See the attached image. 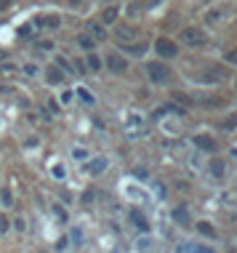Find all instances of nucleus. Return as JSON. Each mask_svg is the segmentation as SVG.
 <instances>
[{"instance_id":"1","label":"nucleus","mask_w":237,"mask_h":253,"mask_svg":"<svg viewBox=\"0 0 237 253\" xmlns=\"http://www.w3.org/2000/svg\"><path fill=\"white\" fill-rule=\"evenodd\" d=\"M147 75H150V80H152V83L165 85L168 80H171V67L160 64V61H152V64H147Z\"/></svg>"},{"instance_id":"2","label":"nucleus","mask_w":237,"mask_h":253,"mask_svg":"<svg viewBox=\"0 0 237 253\" xmlns=\"http://www.w3.org/2000/svg\"><path fill=\"white\" fill-rule=\"evenodd\" d=\"M181 43L184 45H192V48H198V45H205V32L198 30V27H187V30H181Z\"/></svg>"},{"instance_id":"3","label":"nucleus","mask_w":237,"mask_h":253,"mask_svg":"<svg viewBox=\"0 0 237 253\" xmlns=\"http://www.w3.org/2000/svg\"><path fill=\"white\" fill-rule=\"evenodd\" d=\"M155 51H158L162 59H176V56H179V48H176V43H171L168 38H160L158 43H155Z\"/></svg>"},{"instance_id":"4","label":"nucleus","mask_w":237,"mask_h":253,"mask_svg":"<svg viewBox=\"0 0 237 253\" xmlns=\"http://www.w3.org/2000/svg\"><path fill=\"white\" fill-rule=\"evenodd\" d=\"M107 166H110V160H107L104 155H99V157H91V160L85 163V173H91V176H101L107 170Z\"/></svg>"},{"instance_id":"5","label":"nucleus","mask_w":237,"mask_h":253,"mask_svg":"<svg viewBox=\"0 0 237 253\" xmlns=\"http://www.w3.org/2000/svg\"><path fill=\"white\" fill-rule=\"evenodd\" d=\"M224 80V70L221 67H208L200 72V83H221Z\"/></svg>"},{"instance_id":"6","label":"nucleus","mask_w":237,"mask_h":253,"mask_svg":"<svg viewBox=\"0 0 237 253\" xmlns=\"http://www.w3.org/2000/svg\"><path fill=\"white\" fill-rule=\"evenodd\" d=\"M107 67H110V72H115V75H123L128 70V61L120 56V53H110V56H107Z\"/></svg>"},{"instance_id":"7","label":"nucleus","mask_w":237,"mask_h":253,"mask_svg":"<svg viewBox=\"0 0 237 253\" xmlns=\"http://www.w3.org/2000/svg\"><path fill=\"white\" fill-rule=\"evenodd\" d=\"M192 141H195V147H198L200 152H213V149H216V139H213V136H208V133H198Z\"/></svg>"},{"instance_id":"8","label":"nucleus","mask_w":237,"mask_h":253,"mask_svg":"<svg viewBox=\"0 0 237 253\" xmlns=\"http://www.w3.org/2000/svg\"><path fill=\"white\" fill-rule=\"evenodd\" d=\"M173 221L176 224H181V227H189V224H192V216H189V211L184 208V205H179V208H173Z\"/></svg>"},{"instance_id":"9","label":"nucleus","mask_w":237,"mask_h":253,"mask_svg":"<svg viewBox=\"0 0 237 253\" xmlns=\"http://www.w3.org/2000/svg\"><path fill=\"white\" fill-rule=\"evenodd\" d=\"M198 235L208 237V240H216V237H219V232H216V227H213L211 221H198Z\"/></svg>"},{"instance_id":"10","label":"nucleus","mask_w":237,"mask_h":253,"mask_svg":"<svg viewBox=\"0 0 237 253\" xmlns=\"http://www.w3.org/2000/svg\"><path fill=\"white\" fill-rule=\"evenodd\" d=\"M208 170H211L213 179H224V173H227V163H224V160H211V163H208Z\"/></svg>"},{"instance_id":"11","label":"nucleus","mask_w":237,"mask_h":253,"mask_svg":"<svg viewBox=\"0 0 237 253\" xmlns=\"http://www.w3.org/2000/svg\"><path fill=\"white\" fill-rule=\"evenodd\" d=\"M131 224H136V229H141V232H150V221H147L144 213L136 211V208L131 211Z\"/></svg>"},{"instance_id":"12","label":"nucleus","mask_w":237,"mask_h":253,"mask_svg":"<svg viewBox=\"0 0 237 253\" xmlns=\"http://www.w3.org/2000/svg\"><path fill=\"white\" fill-rule=\"evenodd\" d=\"M45 80H48L51 85H59L64 80V72L59 70V67H48V70H45Z\"/></svg>"},{"instance_id":"13","label":"nucleus","mask_w":237,"mask_h":253,"mask_svg":"<svg viewBox=\"0 0 237 253\" xmlns=\"http://www.w3.org/2000/svg\"><path fill=\"white\" fill-rule=\"evenodd\" d=\"M88 32H91L96 40H107V32H104V24L99 22H88Z\"/></svg>"},{"instance_id":"14","label":"nucleus","mask_w":237,"mask_h":253,"mask_svg":"<svg viewBox=\"0 0 237 253\" xmlns=\"http://www.w3.org/2000/svg\"><path fill=\"white\" fill-rule=\"evenodd\" d=\"M136 38V30L133 27H120L118 30V40H123V43H128V40H133Z\"/></svg>"},{"instance_id":"15","label":"nucleus","mask_w":237,"mask_h":253,"mask_svg":"<svg viewBox=\"0 0 237 253\" xmlns=\"http://www.w3.org/2000/svg\"><path fill=\"white\" fill-rule=\"evenodd\" d=\"M115 19H118V8H115V5H112V8H104V11H101V22H104V24H112Z\"/></svg>"},{"instance_id":"16","label":"nucleus","mask_w":237,"mask_h":253,"mask_svg":"<svg viewBox=\"0 0 237 253\" xmlns=\"http://www.w3.org/2000/svg\"><path fill=\"white\" fill-rule=\"evenodd\" d=\"M85 61H88V67H91L93 72H96L99 67H101V59L96 56V53H88V56H85Z\"/></svg>"},{"instance_id":"17","label":"nucleus","mask_w":237,"mask_h":253,"mask_svg":"<svg viewBox=\"0 0 237 253\" xmlns=\"http://www.w3.org/2000/svg\"><path fill=\"white\" fill-rule=\"evenodd\" d=\"M80 45H83L85 51H91V53H93V40L88 38V35H80Z\"/></svg>"},{"instance_id":"18","label":"nucleus","mask_w":237,"mask_h":253,"mask_svg":"<svg viewBox=\"0 0 237 253\" xmlns=\"http://www.w3.org/2000/svg\"><path fill=\"white\" fill-rule=\"evenodd\" d=\"M78 96H80V99H83V101H85V104H93V93H88V91H85V88H80V91H78Z\"/></svg>"},{"instance_id":"19","label":"nucleus","mask_w":237,"mask_h":253,"mask_svg":"<svg viewBox=\"0 0 237 253\" xmlns=\"http://www.w3.org/2000/svg\"><path fill=\"white\" fill-rule=\"evenodd\" d=\"M235 126H237V115H229V118L224 120V128H227V131H232Z\"/></svg>"},{"instance_id":"20","label":"nucleus","mask_w":237,"mask_h":253,"mask_svg":"<svg viewBox=\"0 0 237 253\" xmlns=\"http://www.w3.org/2000/svg\"><path fill=\"white\" fill-rule=\"evenodd\" d=\"M208 22H211V24L221 22V11H211V13H208Z\"/></svg>"},{"instance_id":"21","label":"nucleus","mask_w":237,"mask_h":253,"mask_svg":"<svg viewBox=\"0 0 237 253\" xmlns=\"http://www.w3.org/2000/svg\"><path fill=\"white\" fill-rule=\"evenodd\" d=\"M8 227H11V224H8V218H5L3 213H0V232H8Z\"/></svg>"},{"instance_id":"22","label":"nucleus","mask_w":237,"mask_h":253,"mask_svg":"<svg viewBox=\"0 0 237 253\" xmlns=\"http://www.w3.org/2000/svg\"><path fill=\"white\" fill-rule=\"evenodd\" d=\"M227 61H229V64H237V48H232L227 53Z\"/></svg>"},{"instance_id":"23","label":"nucleus","mask_w":237,"mask_h":253,"mask_svg":"<svg viewBox=\"0 0 237 253\" xmlns=\"http://www.w3.org/2000/svg\"><path fill=\"white\" fill-rule=\"evenodd\" d=\"M0 197H3V203H5V205L11 203V192H8V189H3V192H0Z\"/></svg>"},{"instance_id":"24","label":"nucleus","mask_w":237,"mask_h":253,"mask_svg":"<svg viewBox=\"0 0 237 253\" xmlns=\"http://www.w3.org/2000/svg\"><path fill=\"white\" fill-rule=\"evenodd\" d=\"M62 101H64V104H70V101H72V91H64L62 93Z\"/></svg>"},{"instance_id":"25","label":"nucleus","mask_w":237,"mask_h":253,"mask_svg":"<svg viewBox=\"0 0 237 253\" xmlns=\"http://www.w3.org/2000/svg\"><path fill=\"white\" fill-rule=\"evenodd\" d=\"M53 176H56V179H62V176H64V168L56 166V168H53Z\"/></svg>"},{"instance_id":"26","label":"nucleus","mask_w":237,"mask_h":253,"mask_svg":"<svg viewBox=\"0 0 237 253\" xmlns=\"http://www.w3.org/2000/svg\"><path fill=\"white\" fill-rule=\"evenodd\" d=\"M139 248H141V253H147V248H150V240H139Z\"/></svg>"},{"instance_id":"27","label":"nucleus","mask_w":237,"mask_h":253,"mask_svg":"<svg viewBox=\"0 0 237 253\" xmlns=\"http://www.w3.org/2000/svg\"><path fill=\"white\" fill-rule=\"evenodd\" d=\"M56 64H59V67H64V70L70 67V64H67V59H64V56H56Z\"/></svg>"},{"instance_id":"28","label":"nucleus","mask_w":237,"mask_h":253,"mask_svg":"<svg viewBox=\"0 0 237 253\" xmlns=\"http://www.w3.org/2000/svg\"><path fill=\"white\" fill-rule=\"evenodd\" d=\"M91 200H93V192H85V195H83V203L88 205V203H91Z\"/></svg>"},{"instance_id":"29","label":"nucleus","mask_w":237,"mask_h":253,"mask_svg":"<svg viewBox=\"0 0 237 253\" xmlns=\"http://www.w3.org/2000/svg\"><path fill=\"white\" fill-rule=\"evenodd\" d=\"M70 3H72V5H78V3H80V0H70Z\"/></svg>"},{"instance_id":"30","label":"nucleus","mask_w":237,"mask_h":253,"mask_svg":"<svg viewBox=\"0 0 237 253\" xmlns=\"http://www.w3.org/2000/svg\"><path fill=\"white\" fill-rule=\"evenodd\" d=\"M235 221H237V211H235Z\"/></svg>"},{"instance_id":"31","label":"nucleus","mask_w":237,"mask_h":253,"mask_svg":"<svg viewBox=\"0 0 237 253\" xmlns=\"http://www.w3.org/2000/svg\"><path fill=\"white\" fill-rule=\"evenodd\" d=\"M107 3H110V0H107Z\"/></svg>"},{"instance_id":"32","label":"nucleus","mask_w":237,"mask_h":253,"mask_svg":"<svg viewBox=\"0 0 237 253\" xmlns=\"http://www.w3.org/2000/svg\"><path fill=\"white\" fill-rule=\"evenodd\" d=\"M235 85H237V83H235Z\"/></svg>"}]
</instances>
